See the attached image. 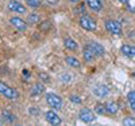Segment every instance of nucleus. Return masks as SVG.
I'll list each match as a JSON object with an SVG mask.
<instances>
[{
	"label": "nucleus",
	"mask_w": 135,
	"mask_h": 126,
	"mask_svg": "<svg viewBox=\"0 0 135 126\" xmlns=\"http://www.w3.org/2000/svg\"><path fill=\"white\" fill-rule=\"evenodd\" d=\"M60 78H61V82H64V83H69L73 81V76L70 74H62Z\"/></svg>",
	"instance_id": "393cba45"
},
{
	"label": "nucleus",
	"mask_w": 135,
	"mask_h": 126,
	"mask_svg": "<svg viewBox=\"0 0 135 126\" xmlns=\"http://www.w3.org/2000/svg\"><path fill=\"white\" fill-rule=\"evenodd\" d=\"M2 118H3V121L7 122V123H14V122L16 121L15 116H12V114H11V111H8V110H3Z\"/></svg>",
	"instance_id": "f3484780"
},
{
	"label": "nucleus",
	"mask_w": 135,
	"mask_h": 126,
	"mask_svg": "<svg viewBox=\"0 0 135 126\" xmlns=\"http://www.w3.org/2000/svg\"><path fill=\"white\" fill-rule=\"evenodd\" d=\"M118 2H119V3H122V4H126L127 0H118Z\"/></svg>",
	"instance_id": "2f4dec72"
},
{
	"label": "nucleus",
	"mask_w": 135,
	"mask_h": 126,
	"mask_svg": "<svg viewBox=\"0 0 135 126\" xmlns=\"http://www.w3.org/2000/svg\"><path fill=\"white\" fill-rule=\"evenodd\" d=\"M65 61H66V63H68V64H69L70 67H73V68H80V67H81L80 61H78L77 58H74V56L68 55L66 58H65Z\"/></svg>",
	"instance_id": "dca6fc26"
},
{
	"label": "nucleus",
	"mask_w": 135,
	"mask_h": 126,
	"mask_svg": "<svg viewBox=\"0 0 135 126\" xmlns=\"http://www.w3.org/2000/svg\"><path fill=\"white\" fill-rule=\"evenodd\" d=\"M30 93H31L32 97H39V95H42V94L45 93V86H43L41 82L34 83L32 87H31V90H30Z\"/></svg>",
	"instance_id": "f8f14e48"
},
{
	"label": "nucleus",
	"mask_w": 135,
	"mask_h": 126,
	"mask_svg": "<svg viewBox=\"0 0 135 126\" xmlns=\"http://www.w3.org/2000/svg\"><path fill=\"white\" fill-rule=\"evenodd\" d=\"M38 76L42 79V82H45V83H49V82H50V78H49V75H47L46 73H39Z\"/></svg>",
	"instance_id": "a878e982"
},
{
	"label": "nucleus",
	"mask_w": 135,
	"mask_h": 126,
	"mask_svg": "<svg viewBox=\"0 0 135 126\" xmlns=\"http://www.w3.org/2000/svg\"><path fill=\"white\" fill-rule=\"evenodd\" d=\"M104 27L105 30L112 34V35H115V36H122L123 35V30H122V26H120V23L114 20V19H108L104 21Z\"/></svg>",
	"instance_id": "f257e3e1"
},
{
	"label": "nucleus",
	"mask_w": 135,
	"mask_h": 126,
	"mask_svg": "<svg viewBox=\"0 0 135 126\" xmlns=\"http://www.w3.org/2000/svg\"><path fill=\"white\" fill-rule=\"evenodd\" d=\"M8 9L12 11V12H16V14H26V7L20 3V0H9L8 4H7Z\"/></svg>",
	"instance_id": "423d86ee"
},
{
	"label": "nucleus",
	"mask_w": 135,
	"mask_h": 126,
	"mask_svg": "<svg viewBox=\"0 0 135 126\" xmlns=\"http://www.w3.org/2000/svg\"><path fill=\"white\" fill-rule=\"evenodd\" d=\"M78 118H80V121L84 122V123H92L96 118V113L89 110L88 107H84V109L80 110V113H78Z\"/></svg>",
	"instance_id": "39448f33"
},
{
	"label": "nucleus",
	"mask_w": 135,
	"mask_h": 126,
	"mask_svg": "<svg viewBox=\"0 0 135 126\" xmlns=\"http://www.w3.org/2000/svg\"><path fill=\"white\" fill-rule=\"evenodd\" d=\"M105 107H107V113H109V114H116V113L119 111L118 103H116V102H112V101L107 102V103H105Z\"/></svg>",
	"instance_id": "a211bd4d"
},
{
	"label": "nucleus",
	"mask_w": 135,
	"mask_h": 126,
	"mask_svg": "<svg viewBox=\"0 0 135 126\" xmlns=\"http://www.w3.org/2000/svg\"><path fill=\"white\" fill-rule=\"evenodd\" d=\"M86 6L92 11H95V12H100V11L103 9V3H101V0H86Z\"/></svg>",
	"instance_id": "ddd939ff"
},
{
	"label": "nucleus",
	"mask_w": 135,
	"mask_h": 126,
	"mask_svg": "<svg viewBox=\"0 0 135 126\" xmlns=\"http://www.w3.org/2000/svg\"><path fill=\"white\" fill-rule=\"evenodd\" d=\"M45 118H46V121H47L50 125H54V126H58V125L62 123V119L57 116V113H54V111H51V110H49V111L45 113Z\"/></svg>",
	"instance_id": "6e6552de"
},
{
	"label": "nucleus",
	"mask_w": 135,
	"mask_h": 126,
	"mask_svg": "<svg viewBox=\"0 0 135 126\" xmlns=\"http://www.w3.org/2000/svg\"><path fill=\"white\" fill-rule=\"evenodd\" d=\"M0 94H2L3 97L11 99V101H18L19 99V93L14 89L8 85H6L4 82H0Z\"/></svg>",
	"instance_id": "f03ea898"
},
{
	"label": "nucleus",
	"mask_w": 135,
	"mask_h": 126,
	"mask_svg": "<svg viewBox=\"0 0 135 126\" xmlns=\"http://www.w3.org/2000/svg\"><path fill=\"white\" fill-rule=\"evenodd\" d=\"M27 21L30 23V24H37V23L41 21V15L32 12V14H30V15L27 16Z\"/></svg>",
	"instance_id": "6ab92c4d"
},
{
	"label": "nucleus",
	"mask_w": 135,
	"mask_h": 126,
	"mask_svg": "<svg viewBox=\"0 0 135 126\" xmlns=\"http://www.w3.org/2000/svg\"><path fill=\"white\" fill-rule=\"evenodd\" d=\"M41 28H42V30H49V28H50V21H43Z\"/></svg>",
	"instance_id": "c85d7f7f"
},
{
	"label": "nucleus",
	"mask_w": 135,
	"mask_h": 126,
	"mask_svg": "<svg viewBox=\"0 0 135 126\" xmlns=\"http://www.w3.org/2000/svg\"><path fill=\"white\" fill-rule=\"evenodd\" d=\"M127 99H128V103H130L132 111L135 113V91H130L127 95Z\"/></svg>",
	"instance_id": "aec40b11"
},
{
	"label": "nucleus",
	"mask_w": 135,
	"mask_h": 126,
	"mask_svg": "<svg viewBox=\"0 0 135 126\" xmlns=\"http://www.w3.org/2000/svg\"><path fill=\"white\" fill-rule=\"evenodd\" d=\"M126 7H127V9L130 11V12L135 14V0H127V2H126Z\"/></svg>",
	"instance_id": "5701e85b"
},
{
	"label": "nucleus",
	"mask_w": 135,
	"mask_h": 126,
	"mask_svg": "<svg viewBox=\"0 0 135 126\" xmlns=\"http://www.w3.org/2000/svg\"><path fill=\"white\" fill-rule=\"evenodd\" d=\"M96 114H100V116H103V114H105L107 113V107H105V105H103V103H97L96 106H95V110H93Z\"/></svg>",
	"instance_id": "412c9836"
},
{
	"label": "nucleus",
	"mask_w": 135,
	"mask_h": 126,
	"mask_svg": "<svg viewBox=\"0 0 135 126\" xmlns=\"http://www.w3.org/2000/svg\"><path fill=\"white\" fill-rule=\"evenodd\" d=\"M78 2H80V0H70V3H73V4H77Z\"/></svg>",
	"instance_id": "7c9ffc66"
},
{
	"label": "nucleus",
	"mask_w": 135,
	"mask_h": 126,
	"mask_svg": "<svg viewBox=\"0 0 135 126\" xmlns=\"http://www.w3.org/2000/svg\"><path fill=\"white\" fill-rule=\"evenodd\" d=\"M89 44H91V47H92V50L95 51L96 56H103V55L105 54V50H104V47H103V46H101L100 43L92 42V43H89Z\"/></svg>",
	"instance_id": "4468645a"
},
{
	"label": "nucleus",
	"mask_w": 135,
	"mask_h": 126,
	"mask_svg": "<svg viewBox=\"0 0 135 126\" xmlns=\"http://www.w3.org/2000/svg\"><path fill=\"white\" fill-rule=\"evenodd\" d=\"M78 23H80V26L86 30V31H96L97 28V24H96V21L89 16V15H81L80 16V20H78Z\"/></svg>",
	"instance_id": "7ed1b4c3"
},
{
	"label": "nucleus",
	"mask_w": 135,
	"mask_h": 126,
	"mask_svg": "<svg viewBox=\"0 0 135 126\" xmlns=\"http://www.w3.org/2000/svg\"><path fill=\"white\" fill-rule=\"evenodd\" d=\"M124 126H135V118H132V117H126L124 119H123V122H122Z\"/></svg>",
	"instance_id": "b1692460"
},
{
	"label": "nucleus",
	"mask_w": 135,
	"mask_h": 126,
	"mask_svg": "<svg viewBox=\"0 0 135 126\" xmlns=\"http://www.w3.org/2000/svg\"><path fill=\"white\" fill-rule=\"evenodd\" d=\"M26 4L31 8H38L42 4V0H26Z\"/></svg>",
	"instance_id": "4be33fe9"
},
{
	"label": "nucleus",
	"mask_w": 135,
	"mask_h": 126,
	"mask_svg": "<svg viewBox=\"0 0 135 126\" xmlns=\"http://www.w3.org/2000/svg\"><path fill=\"white\" fill-rule=\"evenodd\" d=\"M74 12H77L78 15H84V14H85V7H84V4L76 7V8H74Z\"/></svg>",
	"instance_id": "bb28decb"
},
{
	"label": "nucleus",
	"mask_w": 135,
	"mask_h": 126,
	"mask_svg": "<svg viewBox=\"0 0 135 126\" xmlns=\"http://www.w3.org/2000/svg\"><path fill=\"white\" fill-rule=\"evenodd\" d=\"M46 2L49 4H51V6H57L58 4V0H46Z\"/></svg>",
	"instance_id": "c756f323"
},
{
	"label": "nucleus",
	"mask_w": 135,
	"mask_h": 126,
	"mask_svg": "<svg viewBox=\"0 0 135 126\" xmlns=\"http://www.w3.org/2000/svg\"><path fill=\"white\" fill-rule=\"evenodd\" d=\"M92 91H93V94L96 97H99V98H105L109 94V89L105 85H97V86H95L92 89Z\"/></svg>",
	"instance_id": "1a4fd4ad"
},
{
	"label": "nucleus",
	"mask_w": 135,
	"mask_h": 126,
	"mask_svg": "<svg viewBox=\"0 0 135 126\" xmlns=\"http://www.w3.org/2000/svg\"><path fill=\"white\" fill-rule=\"evenodd\" d=\"M46 102H47V105L53 109H62L64 107L62 98L57 94H54V93H47L46 94Z\"/></svg>",
	"instance_id": "20e7f679"
},
{
	"label": "nucleus",
	"mask_w": 135,
	"mask_h": 126,
	"mask_svg": "<svg viewBox=\"0 0 135 126\" xmlns=\"http://www.w3.org/2000/svg\"><path fill=\"white\" fill-rule=\"evenodd\" d=\"M9 23H11V26H14L15 30L20 31V32H23L27 30V21H25L22 18L19 16H15V18H11L9 19Z\"/></svg>",
	"instance_id": "0eeeda50"
},
{
	"label": "nucleus",
	"mask_w": 135,
	"mask_h": 126,
	"mask_svg": "<svg viewBox=\"0 0 135 126\" xmlns=\"http://www.w3.org/2000/svg\"><path fill=\"white\" fill-rule=\"evenodd\" d=\"M83 56H84L85 62H88V63H91V62H93V61H95V58H96V54H95V51L92 50L91 44H86V46H84V50H83Z\"/></svg>",
	"instance_id": "9d476101"
},
{
	"label": "nucleus",
	"mask_w": 135,
	"mask_h": 126,
	"mask_svg": "<svg viewBox=\"0 0 135 126\" xmlns=\"http://www.w3.org/2000/svg\"><path fill=\"white\" fill-rule=\"evenodd\" d=\"M64 43H65V47H66L68 50H70V51L78 50V43H77L76 40H73L72 38H65Z\"/></svg>",
	"instance_id": "2eb2a0df"
},
{
	"label": "nucleus",
	"mask_w": 135,
	"mask_h": 126,
	"mask_svg": "<svg viewBox=\"0 0 135 126\" xmlns=\"http://www.w3.org/2000/svg\"><path fill=\"white\" fill-rule=\"evenodd\" d=\"M101 2H103V0H101Z\"/></svg>",
	"instance_id": "473e14b6"
},
{
	"label": "nucleus",
	"mask_w": 135,
	"mask_h": 126,
	"mask_svg": "<svg viewBox=\"0 0 135 126\" xmlns=\"http://www.w3.org/2000/svg\"><path fill=\"white\" fill-rule=\"evenodd\" d=\"M120 51L124 56H127V58H135V47L131 44H123Z\"/></svg>",
	"instance_id": "9b49d317"
},
{
	"label": "nucleus",
	"mask_w": 135,
	"mask_h": 126,
	"mask_svg": "<svg viewBox=\"0 0 135 126\" xmlns=\"http://www.w3.org/2000/svg\"><path fill=\"white\" fill-rule=\"evenodd\" d=\"M70 102L72 103H76V105H80L81 103V98L78 95H70Z\"/></svg>",
	"instance_id": "cd10ccee"
}]
</instances>
